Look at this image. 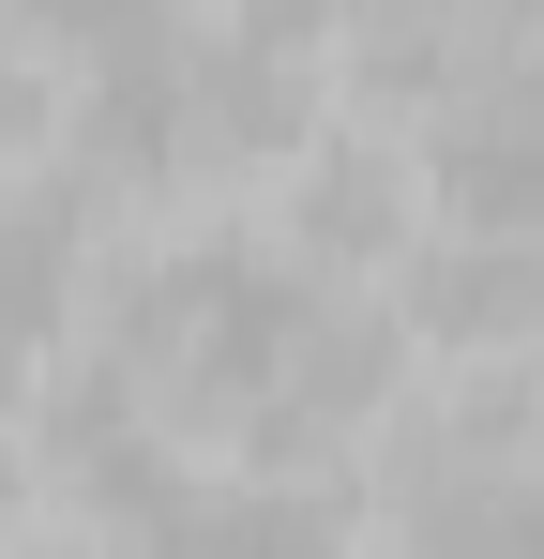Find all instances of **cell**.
I'll use <instances>...</instances> for the list:
<instances>
[{"instance_id": "1", "label": "cell", "mask_w": 544, "mask_h": 559, "mask_svg": "<svg viewBox=\"0 0 544 559\" xmlns=\"http://www.w3.org/2000/svg\"><path fill=\"white\" fill-rule=\"evenodd\" d=\"M424 182L469 242H544V76H469L424 136Z\"/></svg>"}, {"instance_id": "2", "label": "cell", "mask_w": 544, "mask_h": 559, "mask_svg": "<svg viewBox=\"0 0 544 559\" xmlns=\"http://www.w3.org/2000/svg\"><path fill=\"white\" fill-rule=\"evenodd\" d=\"M378 393H393V318L318 302V333H303V348H287V378L243 408V439L272 454V484H303V454H333V439H348Z\"/></svg>"}, {"instance_id": "3", "label": "cell", "mask_w": 544, "mask_h": 559, "mask_svg": "<svg viewBox=\"0 0 544 559\" xmlns=\"http://www.w3.org/2000/svg\"><path fill=\"white\" fill-rule=\"evenodd\" d=\"M409 333L424 348H544V242H424L409 258Z\"/></svg>"}, {"instance_id": "4", "label": "cell", "mask_w": 544, "mask_h": 559, "mask_svg": "<svg viewBox=\"0 0 544 559\" xmlns=\"http://www.w3.org/2000/svg\"><path fill=\"white\" fill-rule=\"evenodd\" d=\"M121 559H348V530L303 499V484H181L167 514H137Z\"/></svg>"}, {"instance_id": "5", "label": "cell", "mask_w": 544, "mask_h": 559, "mask_svg": "<svg viewBox=\"0 0 544 559\" xmlns=\"http://www.w3.org/2000/svg\"><path fill=\"white\" fill-rule=\"evenodd\" d=\"M287 227H303V258H318V273L393 258V242H409V167H393V136H333V152H303Z\"/></svg>"}, {"instance_id": "6", "label": "cell", "mask_w": 544, "mask_h": 559, "mask_svg": "<svg viewBox=\"0 0 544 559\" xmlns=\"http://www.w3.org/2000/svg\"><path fill=\"white\" fill-rule=\"evenodd\" d=\"M409 559H544V468H409Z\"/></svg>"}, {"instance_id": "7", "label": "cell", "mask_w": 544, "mask_h": 559, "mask_svg": "<svg viewBox=\"0 0 544 559\" xmlns=\"http://www.w3.org/2000/svg\"><path fill=\"white\" fill-rule=\"evenodd\" d=\"M46 121H61V92H46V31L0 0V152H31Z\"/></svg>"}, {"instance_id": "8", "label": "cell", "mask_w": 544, "mask_h": 559, "mask_svg": "<svg viewBox=\"0 0 544 559\" xmlns=\"http://www.w3.org/2000/svg\"><path fill=\"white\" fill-rule=\"evenodd\" d=\"M46 46H76V61H106V46H137V31H167V0H15Z\"/></svg>"}, {"instance_id": "9", "label": "cell", "mask_w": 544, "mask_h": 559, "mask_svg": "<svg viewBox=\"0 0 544 559\" xmlns=\"http://www.w3.org/2000/svg\"><path fill=\"white\" fill-rule=\"evenodd\" d=\"M348 0H243V46H272V61H303L318 31H333Z\"/></svg>"}, {"instance_id": "10", "label": "cell", "mask_w": 544, "mask_h": 559, "mask_svg": "<svg viewBox=\"0 0 544 559\" xmlns=\"http://www.w3.org/2000/svg\"><path fill=\"white\" fill-rule=\"evenodd\" d=\"M15 484H31V468H15V454H0V530H15Z\"/></svg>"}]
</instances>
